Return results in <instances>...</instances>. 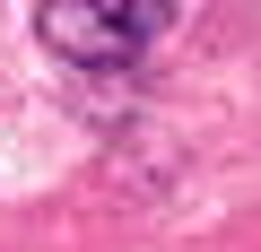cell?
Wrapping results in <instances>:
<instances>
[{
	"instance_id": "1",
	"label": "cell",
	"mask_w": 261,
	"mask_h": 252,
	"mask_svg": "<svg viewBox=\"0 0 261 252\" xmlns=\"http://www.w3.org/2000/svg\"><path fill=\"white\" fill-rule=\"evenodd\" d=\"M183 9H166V0H44L35 9V35L53 61H70L79 78H105V87H130L140 78V61L166 44Z\"/></svg>"
}]
</instances>
